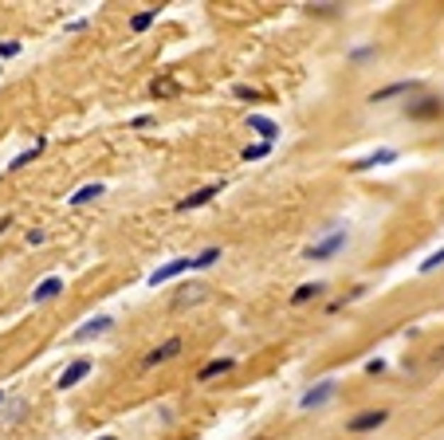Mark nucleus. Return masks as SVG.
I'll return each mask as SVG.
<instances>
[{
	"label": "nucleus",
	"mask_w": 444,
	"mask_h": 440,
	"mask_svg": "<svg viewBox=\"0 0 444 440\" xmlns=\"http://www.w3.org/2000/svg\"><path fill=\"white\" fill-rule=\"evenodd\" d=\"M99 440H118V436H99Z\"/></svg>",
	"instance_id": "473e14b6"
},
{
	"label": "nucleus",
	"mask_w": 444,
	"mask_h": 440,
	"mask_svg": "<svg viewBox=\"0 0 444 440\" xmlns=\"http://www.w3.org/2000/svg\"><path fill=\"white\" fill-rule=\"evenodd\" d=\"M303 9H307L311 16H326V20H331V16H338V12H342V4H303Z\"/></svg>",
	"instance_id": "5701e85b"
},
{
	"label": "nucleus",
	"mask_w": 444,
	"mask_h": 440,
	"mask_svg": "<svg viewBox=\"0 0 444 440\" xmlns=\"http://www.w3.org/2000/svg\"><path fill=\"white\" fill-rule=\"evenodd\" d=\"M256 440H267V436H256Z\"/></svg>",
	"instance_id": "f704fd0d"
},
{
	"label": "nucleus",
	"mask_w": 444,
	"mask_h": 440,
	"mask_svg": "<svg viewBox=\"0 0 444 440\" xmlns=\"http://www.w3.org/2000/svg\"><path fill=\"white\" fill-rule=\"evenodd\" d=\"M232 94H236V99H248V102H256V99H260V91H256V87H236Z\"/></svg>",
	"instance_id": "bb28decb"
},
{
	"label": "nucleus",
	"mask_w": 444,
	"mask_h": 440,
	"mask_svg": "<svg viewBox=\"0 0 444 440\" xmlns=\"http://www.w3.org/2000/svg\"><path fill=\"white\" fill-rule=\"evenodd\" d=\"M106 189L99 185V181H91V185H83V189H75V193L67 197L71 201V209H83V204H91V201H99V197H103Z\"/></svg>",
	"instance_id": "dca6fc26"
},
{
	"label": "nucleus",
	"mask_w": 444,
	"mask_h": 440,
	"mask_svg": "<svg viewBox=\"0 0 444 440\" xmlns=\"http://www.w3.org/2000/svg\"><path fill=\"white\" fill-rule=\"evenodd\" d=\"M389 421V409H362V413H354V417H346V432H374V429H382V424Z\"/></svg>",
	"instance_id": "20e7f679"
},
{
	"label": "nucleus",
	"mask_w": 444,
	"mask_h": 440,
	"mask_svg": "<svg viewBox=\"0 0 444 440\" xmlns=\"http://www.w3.org/2000/svg\"><path fill=\"white\" fill-rule=\"evenodd\" d=\"M150 94H154V99H170V94H177V83H173L170 75L154 79V83H150Z\"/></svg>",
	"instance_id": "412c9836"
},
{
	"label": "nucleus",
	"mask_w": 444,
	"mask_h": 440,
	"mask_svg": "<svg viewBox=\"0 0 444 440\" xmlns=\"http://www.w3.org/2000/svg\"><path fill=\"white\" fill-rule=\"evenodd\" d=\"M43 145H48V138H35V142L28 145V150H20L16 158L9 161V173H16V170H24V165H32V161H35V158H40V153H43Z\"/></svg>",
	"instance_id": "2eb2a0df"
},
{
	"label": "nucleus",
	"mask_w": 444,
	"mask_h": 440,
	"mask_svg": "<svg viewBox=\"0 0 444 440\" xmlns=\"http://www.w3.org/2000/svg\"><path fill=\"white\" fill-rule=\"evenodd\" d=\"M334 393H338V381L326 378V381H318V385H311V390L303 393V397H299V409H323L326 401L334 397Z\"/></svg>",
	"instance_id": "6e6552de"
},
{
	"label": "nucleus",
	"mask_w": 444,
	"mask_h": 440,
	"mask_svg": "<svg viewBox=\"0 0 444 440\" xmlns=\"http://www.w3.org/2000/svg\"><path fill=\"white\" fill-rule=\"evenodd\" d=\"M232 370H236V358H213V362H205L201 370H196V381L205 385V381L224 378V373H232Z\"/></svg>",
	"instance_id": "ddd939ff"
},
{
	"label": "nucleus",
	"mask_w": 444,
	"mask_h": 440,
	"mask_svg": "<svg viewBox=\"0 0 444 440\" xmlns=\"http://www.w3.org/2000/svg\"><path fill=\"white\" fill-rule=\"evenodd\" d=\"M9 229H12V216H0V236H4Z\"/></svg>",
	"instance_id": "7c9ffc66"
},
{
	"label": "nucleus",
	"mask_w": 444,
	"mask_h": 440,
	"mask_svg": "<svg viewBox=\"0 0 444 440\" xmlns=\"http://www.w3.org/2000/svg\"><path fill=\"white\" fill-rule=\"evenodd\" d=\"M157 20V9H145V12H134L130 16V32H145V28Z\"/></svg>",
	"instance_id": "6ab92c4d"
},
{
	"label": "nucleus",
	"mask_w": 444,
	"mask_h": 440,
	"mask_svg": "<svg viewBox=\"0 0 444 440\" xmlns=\"http://www.w3.org/2000/svg\"><path fill=\"white\" fill-rule=\"evenodd\" d=\"M60 295H63V275H48V280L35 283L32 303H52V299H60Z\"/></svg>",
	"instance_id": "f8f14e48"
},
{
	"label": "nucleus",
	"mask_w": 444,
	"mask_h": 440,
	"mask_svg": "<svg viewBox=\"0 0 444 440\" xmlns=\"http://www.w3.org/2000/svg\"><path fill=\"white\" fill-rule=\"evenodd\" d=\"M444 263V248H436L433 255H428V260H421V275H428V271H436Z\"/></svg>",
	"instance_id": "b1692460"
},
{
	"label": "nucleus",
	"mask_w": 444,
	"mask_h": 440,
	"mask_svg": "<svg viewBox=\"0 0 444 440\" xmlns=\"http://www.w3.org/2000/svg\"><path fill=\"white\" fill-rule=\"evenodd\" d=\"M24 240H28V244H32V248H40V244H43V240H48V236H43V232H40V229H28V236H24Z\"/></svg>",
	"instance_id": "c85d7f7f"
},
{
	"label": "nucleus",
	"mask_w": 444,
	"mask_h": 440,
	"mask_svg": "<svg viewBox=\"0 0 444 440\" xmlns=\"http://www.w3.org/2000/svg\"><path fill=\"white\" fill-rule=\"evenodd\" d=\"M346 244H350V229H346V224H334V229H326L323 236L315 240V244L303 248V260H311V263H326V260H334V255H338Z\"/></svg>",
	"instance_id": "f257e3e1"
},
{
	"label": "nucleus",
	"mask_w": 444,
	"mask_h": 440,
	"mask_svg": "<svg viewBox=\"0 0 444 440\" xmlns=\"http://www.w3.org/2000/svg\"><path fill=\"white\" fill-rule=\"evenodd\" d=\"M374 51H377L374 43H362V48H354V51H350V60H354V63H358V60H370Z\"/></svg>",
	"instance_id": "a878e982"
},
{
	"label": "nucleus",
	"mask_w": 444,
	"mask_h": 440,
	"mask_svg": "<svg viewBox=\"0 0 444 440\" xmlns=\"http://www.w3.org/2000/svg\"><path fill=\"white\" fill-rule=\"evenodd\" d=\"M221 248H205V252H201V255H193V271H205V268H213V263L216 260H221Z\"/></svg>",
	"instance_id": "aec40b11"
},
{
	"label": "nucleus",
	"mask_w": 444,
	"mask_h": 440,
	"mask_svg": "<svg viewBox=\"0 0 444 440\" xmlns=\"http://www.w3.org/2000/svg\"><path fill=\"white\" fill-rule=\"evenodd\" d=\"M323 291H326V283H303V287H295V295H291V307L311 303V299H318Z\"/></svg>",
	"instance_id": "f3484780"
},
{
	"label": "nucleus",
	"mask_w": 444,
	"mask_h": 440,
	"mask_svg": "<svg viewBox=\"0 0 444 440\" xmlns=\"http://www.w3.org/2000/svg\"><path fill=\"white\" fill-rule=\"evenodd\" d=\"M366 373H370V378H377V373H385V362H382V358H370V362H366Z\"/></svg>",
	"instance_id": "cd10ccee"
},
{
	"label": "nucleus",
	"mask_w": 444,
	"mask_h": 440,
	"mask_svg": "<svg viewBox=\"0 0 444 440\" xmlns=\"http://www.w3.org/2000/svg\"><path fill=\"white\" fill-rule=\"evenodd\" d=\"M421 91H425L421 79H393V83L377 87L366 102H374V106H377V102H393V99H413V94H421Z\"/></svg>",
	"instance_id": "7ed1b4c3"
},
{
	"label": "nucleus",
	"mask_w": 444,
	"mask_h": 440,
	"mask_svg": "<svg viewBox=\"0 0 444 440\" xmlns=\"http://www.w3.org/2000/svg\"><path fill=\"white\" fill-rule=\"evenodd\" d=\"M181 350H185V342H181L177 334H173V339H165V342H162V346L150 350V354L142 358V365H165V362H173V358H177Z\"/></svg>",
	"instance_id": "9d476101"
},
{
	"label": "nucleus",
	"mask_w": 444,
	"mask_h": 440,
	"mask_svg": "<svg viewBox=\"0 0 444 440\" xmlns=\"http://www.w3.org/2000/svg\"><path fill=\"white\" fill-rule=\"evenodd\" d=\"M20 55V40H4L0 43V60H16Z\"/></svg>",
	"instance_id": "393cba45"
},
{
	"label": "nucleus",
	"mask_w": 444,
	"mask_h": 440,
	"mask_svg": "<svg viewBox=\"0 0 444 440\" xmlns=\"http://www.w3.org/2000/svg\"><path fill=\"white\" fill-rule=\"evenodd\" d=\"M248 130L260 134V142H267V145H275V138H279V126H275V119H267V114H248Z\"/></svg>",
	"instance_id": "9b49d317"
},
{
	"label": "nucleus",
	"mask_w": 444,
	"mask_h": 440,
	"mask_svg": "<svg viewBox=\"0 0 444 440\" xmlns=\"http://www.w3.org/2000/svg\"><path fill=\"white\" fill-rule=\"evenodd\" d=\"M130 126H134V130H145V126H154V114H138V119L130 122Z\"/></svg>",
	"instance_id": "c756f323"
},
{
	"label": "nucleus",
	"mask_w": 444,
	"mask_h": 440,
	"mask_svg": "<svg viewBox=\"0 0 444 440\" xmlns=\"http://www.w3.org/2000/svg\"><path fill=\"white\" fill-rule=\"evenodd\" d=\"M185 271H193V255H181V260H170V263H162V268H154L150 271V287H162V283L185 275Z\"/></svg>",
	"instance_id": "423d86ee"
},
{
	"label": "nucleus",
	"mask_w": 444,
	"mask_h": 440,
	"mask_svg": "<svg viewBox=\"0 0 444 440\" xmlns=\"http://www.w3.org/2000/svg\"><path fill=\"white\" fill-rule=\"evenodd\" d=\"M221 189H224V181H213V185H205V189H193V193L181 197L173 209H177V212H196V209H205V204H213V197H221Z\"/></svg>",
	"instance_id": "39448f33"
},
{
	"label": "nucleus",
	"mask_w": 444,
	"mask_h": 440,
	"mask_svg": "<svg viewBox=\"0 0 444 440\" xmlns=\"http://www.w3.org/2000/svg\"><path fill=\"white\" fill-rule=\"evenodd\" d=\"M393 161H397V150H393V145H382V150H374V153H366V158L350 161L346 170H350V173H370V170H377V165H393Z\"/></svg>",
	"instance_id": "0eeeda50"
},
{
	"label": "nucleus",
	"mask_w": 444,
	"mask_h": 440,
	"mask_svg": "<svg viewBox=\"0 0 444 440\" xmlns=\"http://www.w3.org/2000/svg\"><path fill=\"white\" fill-rule=\"evenodd\" d=\"M111 326H114L111 314H99V319H91L87 326H79L75 334H71V339H75V342H91V339H99V334H106Z\"/></svg>",
	"instance_id": "4468645a"
},
{
	"label": "nucleus",
	"mask_w": 444,
	"mask_h": 440,
	"mask_svg": "<svg viewBox=\"0 0 444 440\" xmlns=\"http://www.w3.org/2000/svg\"><path fill=\"white\" fill-rule=\"evenodd\" d=\"M267 153H272V145H267V142H252V145H244V161H264Z\"/></svg>",
	"instance_id": "4be33fe9"
},
{
	"label": "nucleus",
	"mask_w": 444,
	"mask_h": 440,
	"mask_svg": "<svg viewBox=\"0 0 444 440\" xmlns=\"http://www.w3.org/2000/svg\"><path fill=\"white\" fill-rule=\"evenodd\" d=\"M0 405H4V390H0Z\"/></svg>",
	"instance_id": "72a5a7b5"
},
{
	"label": "nucleus",
	"mask_w": 444,
	"mask_h": 440,
	"mask_svg": "<svg viewBox=\"0 0 444 440\" xmlns=\"http://www.w3.org/2000/svg\"><path fill=\"white\" fill-rule=\"evenodd\" d=\"M205 291L209 287H201V283H189V287H181V295L173 299V303L177 307H189V303H201V299H205Z\"/></svg>",
	"instance_id": "a211bd4d"
},
{
	"label": "nucleus",
	"mask_w": 444,
	"mask_h": 440,
	"mask_svg": "<svg viewBox=\"0 0 444 440\" xmlns=\"http://www.w3.org/2000/svg\"><path fill=\"white\" fill-rule=\"evenodd\" d=\"M433 362H436V365H444V350H436V358H433Z\"/></svg>",
	"instance_id": "2f4dec72"
},
{
	"label": "nucleus",
	"mask_w": 444,
	"mask_h": 440,
	"mask_svg": "<svg viewBox=\"0 0 444 440\" xmlns=\"http://www.w3.org/2000/svg\"><path fill=\"white\" fill-rule=\"evenodd\" d=\"M401 114H405L409 122H433V119H444V99H440V94L421 91V94H413V99H405V102H401Z\"/></svg>",
	"instance_id": "f03ea898"
},
{
	"label": "nucleus",
	"mask_w": 444,
	"mask_h": 440,
	"mask_svg": "<svg viewBox=\"0 0 444 440\" xmlns=\"http://www.w3.org/2000/svg\"><path fill=\"white\" fill-rule=\"evenodd\" d=\"M91 370H94V362H91V358H75V362H71L67 370L60 373L55 390H75L79 381H87V378H91Z\"/></svg>",
	"instance_id": "1a4fd4ad"
}]
</instances>
